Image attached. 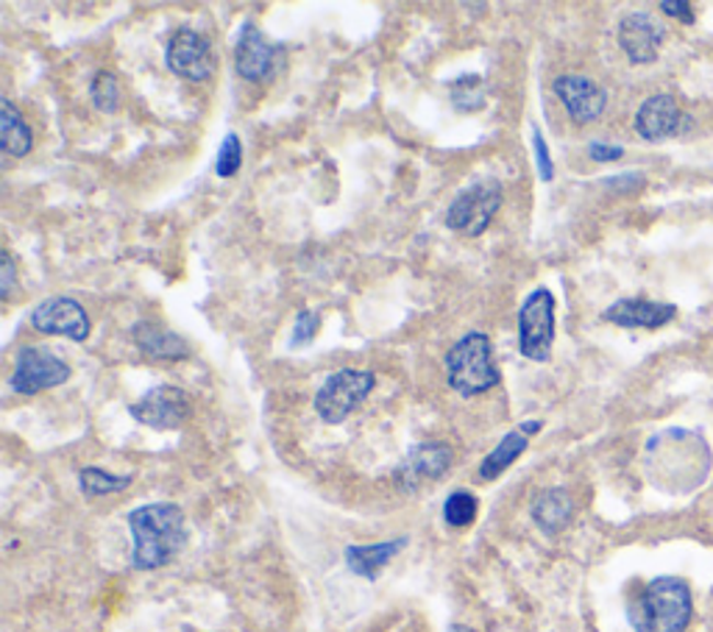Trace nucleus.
I'll return each mask as SVG.
<instances>
[{
    "label": "nucleus",
    "instance_id": "11",
    "mask_svg": "<svg viewBox=\"0 0 713 632\" xmlns=\"http://www.w3.org/2000/svg\"><path fill=\"white\" fill-rule=\"evenodd\" d=\"M555 95L566 106L568 117L580 123V126L597 121L604 112V103H608V92L593 79H586V76H561V79H555Z\"/></svg>",
    "mask_w": 713,
    "mask_h": 632
},
{
    "label": "nucleus",
    "instance_id": "29",
    "mask_svg": "<svg viewBox=\"0 0 713 632\" xmlns=\"http://www.w3.org/2000/svg\"><path fill=\"white\" fill-rule=\"evenodd\" d=\"M0 271H3L0 273V298H9L14 287V279H18V273H14V259L9 251L0 253Z\"/></svg>",
    "mask_w": 713,
    "mask_h": 632
},
{
    "label": "nucleus",
    "instance_id": "3",
    "mask_svg": "<svg viewBox=\"0 0 713 632\" xmlns=\"http://www.w3.org/2000/svg\"><path fill=\"white\" fill-rule=\"evenodd\" d=\"M446 380L460 396H479L499 385V371L494 362V346L485 331H468L466 338L449 349Z\"/></svg>",
    "mask_w": 713,
    "mask_h": 632
},
{
    "label": "nucleus",
    "instance_id": "16",
    "mask_svg": "<svg viewBox=\"0 0 713 632\" xmlns=\"http://www.w3.org/2000/svg\"><path fill=\"white\" fill-rule=\"evenodd\" d=\"M680 106L671 95H653L641 103L638 115H635V132L647 143H660V139L671 137L680 128Z\"/></svg>",
    "mask_w": 713,
    "mask_h": 632
},
{
    "label": "nucleus",
    "instance_id": "17",
    "mask_svg": "<svg viewBox=\"0 0 713 632\" xmlns=\"http://www.w3.org/2000/svg\"><path fill=\"white\" fill-rule=\"evenodd\" d=\"M134 343L139 346V351L154 360H188L190 357V346L184 343L176 331L165 329L159 324H137L132 329Z\"/></svg>",
    "mask_w": 713,
    "mask_h": 632
},
{
    "label": "nucleus",
    "instance_id": "28",
    "mask_svg": "<svg viewBox=\"0 0 713 632\" xmlns=\"http://www.w3.org/2000/svg\"><path fill=\"white\" fill-rule=\"evenodd\" d=\"M532 148H535V168H539V176L544 181H552L555 168H552L550 148H546V139H544V134H541L539 126H532Z\"/></svg>",
    "mask_w": 713,
    "mask_h": 632
},
{
    "label": "nucleus",
    "instance_id": "15",
    "mask_svg": "<svg viewBox=\"0 0 713 632\" xmlns=\"http://www.w3.org/2000/svg\"><path fill=\"white\" fill-rule=\"evenodd\" d=\"M677 315L675 304L649 302V298H622L602 313V318L622 329H658Z\"/></svg>",
    "mask_w": 713,
    "mask_h": 632
},
{
    "label": "nucleus",
    "instance_id": "27",
    "mask_svg": "<svg viewBox=\"0 0 713 632\" xmlns=\"http://www.w3.org/2000/svg\"><path fill=\"white\" fill-rule=\"evenodd\" d=\"M318 326H320L318 313H309V309L298 313L296 324H293V331H291L293 349H298V346H304V343H313V338L318 335Z\"/></svg>",
    "mask_w": 713,
    "mask_h": 632
},
{
    "label": "nucleus",
    "instance_id": "22",
    "mask_svg": "<svg viewBox=\"0 0 713 632\" xmlns=\"http://www.w3.org/2000/svg\"><path fill=\"white\" fill-rule=\"evenodd\" d=\"M79 485L81 494L95 499V496H110L117 494V490H126L132 485V476H117L103 469H84L79 474Z\"/></svg>",
    "mask_w": 713,
    "mask_h": 632
},
{
    "label": "nucleus",
    "instance_id": "4",
    "mask_svg": "<svg viewBox=\"0 0 713 632\" xmlns=\"http://www.w3.org/2000/svg\"><path fill=\"white\" fill-rule=\"evenodd\" d=\"M374 371L340 368L315 393V413L327 424H343L374 391Z\"/></svg>",
    "mask_w": 713,
    "mask_h": 632
},
{
    "label": "nucleus",
    "instance_id": "12",
    "mask_svg": "<svg viewBox=\"0 0 713 632\" xmlns=\"http://www.w3.org/2000/svg\"><path fill=\"white\" fill-rule=\"evenodd\" d=\"M619 45L630 61L635 65H649L658 59V50L664 45V25L647 12H633L619 23Z\"/></svg>",
    "mask_w": 713,
    "mask_h": 632
},
{
    "label": "nucleus",
    "instance_id": "26",
    "mask_svg": "<svg viewBox=\"0 0 713 632\" xmlns=\"http://www.w3.org/2000/svg\"><path fill=\"white\" fill-rule=\"evenodd\" d=\"M240 165H242V143H240V137L231 132V134H226V139L220 143L218 162H215V173H218L220 179H231V176L240 170Z\"/></svg>",
    "mask_w": 713,
    "mask_h": 632
},
{
    "label": "nucleus",
    "instance_id": "13",
    "mask_svg": "<svg viewBox=\"0 0 713 632\" xmlns=\"http://www.w3.org/2000/svg\"><path fill=\"white\" fill-rule=\"evenodd\" d=\"M452 465V449L446 443L416 445L399 465V485L405 490H418L441 479Z\"/></svg>",
    "mask_w": 713,
    "mask_h": 632
},
{
    "label": "nucleus",
    "instance_id": "7",
    "mask_svg": "<svg viewBox=\"0 0 713 632\" xmlns=\"http://www.w3.org/2000/svg\"><path fill=\"white\" fill-rule=\"evenodd\" d=\"M70 380V365L48 349L25 346L18 354V365L12 374V387L20 396H37V393L59 387Z\"/></svg>",
    "mask_w": 713,
    "mask_h": 632
},
{
    "label": "nucleus",
    "instance_id": "2",
    "mask_svg": "<svg viewBox=\"0 0 713 632\" xmlns=\"http://www.w3.org/2000/svg\"><path fill=\"white\" fill-rule=\"evenodd\" d=\"M691 621V590L683 579L658 577L630 605L635 632H683Z\"/></svg>",
    "mask_w": 713,
    "mask_h": 632
},
{
    "label": "nucleus",
    "instance_id": "23",
    "mask_svg": "<svg viewBox=\"0 0 713 632\" xmlns=\"http://www.w3.org/2000/svg\"><path fill=\"white\" fill-rule=\"evenodd\" d=\"M90 98H92V106H95L98 112H103V115L117 112V109H121V84H117L115 72L110 70L98 72L95 79H92Z\"/></svg>",
    "mask_w": 713,
    "mask_h": 632
},
{
    "label": "nucleus",
    "instance_id": "18",
    "mask_svg": "<svg viewBox=\"0 0 713 632\" xmlns=\"http://www.w3.org/2000/svg\"><path fill=\"white\" fill-rule=\"evenodd\" d=\"M571 516H575V499L563 488L544 490L539 499L532 501V518H535V524L544 532H550V535L566 530Z\"/></svg>",
    "mask_w": 713,
    "mask_h": 632
},
{
    "label": "nucleus",
    "instance_id": "33",
    "mask_svg": "<svg viewBox=\"0 0 713 632\" xmlns=\"http://www.w3.org/2000/svg\"><path fill=\"white\" fill-rule=\"evenodd\" d=\"M452 632H472V630H468V627H460V624H454V627H452Z\"/></svg>",
    "mask_w": 713,
    "mask_h": 632
},
{
    "label": "nucleus",
    "instance_id": "21",
    "mask_svg": "<svg viewBox=\"0 0 713 632\" xmlns=\"http://www.w3.org/2000/svg\"><path fill=\"white\" fill-rule=\"evenodd\" d=\"M527 445H530V438H527L524 429L519 427L513 429V432H508L502 440H499V445H496L494 452L483 460V465H479V476H483V479H496L499 474H505V471H508L510 465L527 452Z\"/></svg>",
    "mask_w": 713,
    "mask_h": 632
},
{
    "label": "nucleus",
    "instance_id": "30",
    "mask_svg": "<svg viewBox=\"0 0 713 632\" xmlns=\"http://www.w3.org/2000/svg\"><path fill=\"white\" fill-rule=\"evenodd\" d=\"M588 157H591L593 162H616V159L624 157V148L608 143H591L588 145Z\"/></svg>",
    "mask_w": 713,
    "mask_h": 632
},
{
    "label": "nucleus",
    "instance_id": "5",
    "mask_svg": "<svg viewBox=\"0 0 713 632\" xmlns=\"http://www.w3.org/2000/svg\"><path fill=\"white\" fill-rule=\"evenodd\" d=\"M502 206V184L499 179H479L468 184L452 206L446 210V226L452 232H466L468 237H479L490 226L494 215Z\"/></svg>",
    "mask_w": 713,
    "mask_h": 632
},
{
    "label": "nucleus",
    "instance_id": "6",
    "mask_svg": "<svg viewBox=\"0 0 713 632\" xmlns=\"http://www.w3.org/2000/svg\"><path fill=\"white\" fill-rule=\"evenodd\" d=\"M555 343V295L546 287L532 290L519 309V349L527 360L546 362Z\"/></svg>",
    "mask_w": 713,
    "mask_h": 632
},
{
    "label": "nucleus",
    "instance_id": "19",
    "mask_svg": "<svg viewBox=\"0 0 713 632\" xmlns=\"http://www.w3.org/2000/svg\"><path fill=\"white\" fill-rule=\"evenodd\" d=\"M0 143L9 157H25L34 148V134L9 98L0 101Z\"/></svg>",
    "mask_w": 713,
    "mask_h": 632
},
{
    "label": "nucleus",
    "instance_id": "14",
    "mask_svg": "<svg viewBox=\"0 0 713 632\" xmlns=\"http://www.w3.org/2000/svg\"><path fill=\"white\" fill-rule=\"evenodd\" d=\"M279 48H273L257 25L248 23L235 45V70L246 81H265L273 72Z\"/></svg>",
    "mask_w": 713,
    "mask_h": 632
},
{
    "label": "nucleus",
    "instance_id": "25",
    "mask_svg": "<svg viewBox=\"0 0 713 632\" xmlns=\"http://www.w3.org/2000/svg\"><path fill=\"white\" fill-rule=\"evenodd\" d=\"M452 101L460 112L468 109H479L485 103V84L479 76H468V79H457L452 84Z\"/></svg>",
    "mask_w": 713,
    "mask_h": 632
},
{
    "label": "nucleus",
    "instance_id": "24",
    "mask_svg": "<svg viewBox=\"0 0 713 632\" xmlns=\"http://www.w3.org/2000/svg\"><path fill=\"white\" fill-rule=\"evenodd\" d=\"M477 496L468 494V490H454L443 505V521L454 530H463L477 518Z\"/></svg>",
    "mask_w": 713,
    "mask_h": 632
},
{
    "label": "nucleus",
    "instance_id": "8",
    "mask_svg": "<svg viewBox=\"0 0 713 632\" xmlns=\"http://www.w3.org/2000/svg\"><path fill=\"white\" fill-rule=\"evenodd\" d=\"M165 61H168L173 76H179V79L184 81H193V84L212 79V72H215V50H212V43L204 34H199V31L193 29H179L170 36L168 50H165Z\"/></svg>",
    "mask_w": 713,
    "mask_h": 632
},
{
    "label": "nucleus",
    "instance_id": "9",
    "mask_svg": "<svg viewBox=\"0 0 713 632\" xmlns=\"http://www.w3.org/2000/svg\"><path fill=\"white\" fill-rule=\"evenodd\" d=\"M134 421L146 424L151 429H179L190 416H193V404H190L188 393L182 387L162 385L148 391L146 396L134 402L128 407Z\"/></svg>",
    "mask_w": 713,
    "mask_h": 632
},
{
    "label": "nucleus",
    "instance_id": "1",
    "mask_svg": "<svg viewBox=\"0 0 713 632\" xmlns=\"http://www.w3.org/2000/svg\"><path fill=\"white\" fill-rule=\"evenodd\" d=\"M128 530L134 538V566L143 572L162 568L182 552L188 543L184 512L170 501L137 507L128 516Z\"/></svg>",
    "mask_w": 713,
    "mask_h": 632
},
{
    "label": "nucleus",
    "instance_id": "32",
    "mask_svg": "<svg viewBox=\"0 0 713 632\" xmlns=\"http://www.w3.org/2000/svg\"><path fill=\"white\" fill-rule=\"evenodd\" d=\"M641 181H644L641 176H627V179H611V181H608V188H624V190H627L630 184H635V188H638Z\"/></svg>",
    "mask_w": 713,
    "mask_h": 632
},
{
    "label": "nucleus",
    "instance_id": "10",
    "mask_svg": "<svg viewBox=\"0 0 713 632\" xmlns=\"http://www.w3.org/2000/svg\"><path fill=\"white\" fill-rule=\"evenodd\" d=\"M31 326L43 335H54V338H67V340H81L90 338V315L81 307L76 298H67V295H56V298H45L34 313H31Z\"/></svg>",
    "mask_w": 713,
    "mask_h": 632
},
{
    "label": "nucleus",
    "instance_id": "20",
    "mask_svg": "<svg viewBox=\"0 0 713 632\" xmlns=\"http://www.w3.org/2000/svg\"><path fill=\"white\" fill-rule=\"evenodd\" d=\"M401 546H405V541L374 543V546H349L346 549V563L360 577L374 579L401 552Z\"/></svg>",
    "mask_w": 713,
    "mask_h": 632
},
{
    "label": "nucleus",
    "instance_id": "31",
    "mask_svg": "<svg viewBox=\"0 0 713 632\" xmlns=\"http://www.w3.org/2000/svg\"><path fill=\"white\" fill-rule=\"evenodd\" d=\"M660 12L669 14V18L686 20V23L694 20V9H691V3H686V0H680V3H675V0H664V3H660Z\"/></svg>",
    "mask_w": 713,
    "mask_h": 632
}]
</instances>
